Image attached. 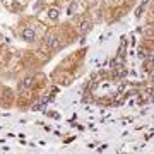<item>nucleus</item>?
Returning a JSON list of instances; mask_svg holds the SVG:
<instances>
[{
  "label": "nucleus",
  "mask_w": 154,
  "mask_h": 154,
  "mask_svg": "<svg viewBox=\"0 0 154 154\" xmlns=\"http://www.w3.org/2000/svg\"><path fill=\"white\" fill-rule=\"evenodd\" d=\"M45 33H46V24H43L38 17L26 19L24 22L21 21L16 28V36L24 43H38L45 36Z\"/></svg>",
  "instance_id": "obj_1"
},
{
  "label": "nucleus",
  "mask_w": 154,
  "mask_h": 154,
  "mask_svg": "<svg viewBox=\"0 0 154 154\" xmlns=\"http://www.w3.org/2000/svg\"><path fill=\"white\" fill-rule=\"evenodd\" d=\"M60 14H62V9L57 4H50L43 9V11L38 14V19L43 24L50 26V24H57V22L60 21Z\"/></svg>",
  "instance_id": "obj_2"
},
{
  "label": "nucleus",
  "mask_w": 154,
  "mask_h": 154,
  "mask_svg": "<svg viewBox=\"0 0 154 154\" xmlns=\"http://www.w3.org/2000/svg\"><path fill=\"white\" fill-rule=\"evenodd\" d=\"M2 4L9 12L19 14V12L26 11V7L29 5V0H2Z\"/></svg>",
  "instance_id": "obj_3"
},
{
  "label": "nucleus",
  "mask_w": 154,
  "mask_h": 154,
  "mask_svg": "<svg viewBox=\"0 0 154 154\" xmlns=\"http://www.w3.org/2000/svg\"><path fill=\"white\" fill-rule=\"evenodd\" d=\"M34 84H36V77L34 75H26L21 82H19V91H21V93H28Z\"/></svg>",
  "instance_id": "obj_4"
},
{
  "label": "nucleus",
  "mask_w": 154,
  "mask_h": 154,
  "mask_svg": "<svg viewBox=\"0 0 154 154\" xmlns=\"http://www.w3.org/2000/svg\"><path fill=\"white\" fill-rule=\"evenodd\" d=\"M89 29H91V21H88V19H84V21L81 22V24H79V28H77V31H79L81 34H86V33L89 31Z\"/></svg>",
  "instance_id": "obj_5"
},
{
  "label": "nucleus",
  "mask_w": 154,
  "mask_h": 154,
  "mask_svg": "<svg viewBox=\"0 0 154 154\" xmlns=\"http://www.w3.org/2000/svg\"><path fill=\"white\" fill-rule=\"evenodd\" d=\"M45 4H46V5H50V4H57V0H43Z\"/></svg>",
  "instance_id": "obj_6"
},
{
  "label": "nucleus",
  "mask_w": 154,
  "mask_h": 154,
  "mask_svg": "<svg viewBox=\"0 0 154 154\" xmlns=\"http://www.w3.org/2000/svg\"><path fill=\"white\" fill-rule=\"evenodd\" d=\"M108 2H110V4H115V2H120V0H108Z\"/></svg>",
  "instance_id": "obj_7"
},
{
  "label": "nucleus",
  "mask_w": 154,
  "mask_h": 154,
  "mask_svg": "<svg viewBox=\"0 0 154 154\" xmlns=\"http://www.w3.org/2000/svg\"><path fill=\"white\" fill-rule=\"evenodd\" d=\"M0 43H2V34H0Z\"/></svg>",
  "instance_id": "obj_8"
}]
</instances>
